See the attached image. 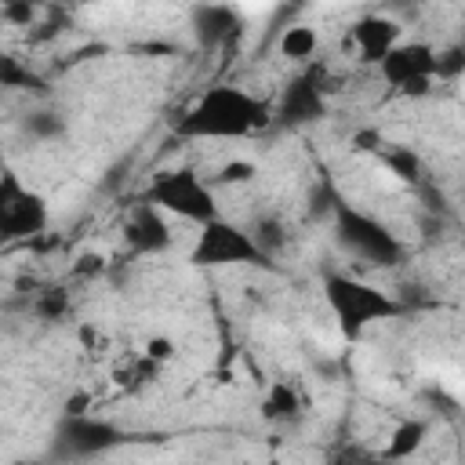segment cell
<instances>
[{
    "label": "cell",
    "instance_id": "52a82bcc",
    "mask_svg": "<svg viewBox=\"0 0 465 465\" xmlns=\"http://www.w3.org/2000/svg\"><path fill=\"white\" fill-rule=\"evenodd\" d=\"M378 76L400 94H425L436 76V47L425 40H400L378 62Z\"/></svg>",
    "mask_w": 465,
    "mask_h": 465
},
{
    "label": "cell",
    "instance_id": "9c48e42d",
    "mask_svg": "<svg viewBox=\"0 0 465 465\" xmlns=\"http://www.w3.org/2000/svg\"><path fill=\"white\" fill-rule=\"evenodd\" d=\"M272 116H276L280 124H287V127H305V124L323 120V116H327V91H323L320 73H316V69L298 73V76L283 87V94H280Z\"/></svg>",
    "mask_w": 465,
    "mask_h": 465
},
{
    "label": "cell",
    "instance_id": "7c38bea8",
    "mask_svg": "<svg viewBox=\"0 0 465 465\" xmlns=\"http://www.w3.org/2000/svg\"><path fill=\"white\" fill-rule=\"evenodd\" d=\"M403 40V25L389 15H363L349 25V44L360 54V62H378L389 47H396Z\"/></svg>",
    "mask_w": 465,
    "mask_h": 465
},
{
    "label": "cell",
    "instance_id": "5b68a950",
    "mask_svg": "<svg viewBox=\"0 0 465 465\" xmlns=\"http://www.w3.org/2000/svg\"><path fill=\"white\" fill-rule=\"evenodd\" d=\"M145 200L156 203L163 214L193 222V225L222 214L218 196H214V182H207L196 167H167V171L153 174V182L145 189Z\"/></svg>",
    "mask_w": 465,
    "mask_h": 465
},
{
    "label": "cell",
    "instance_id": "5bb4252c",
    "mask_svg": "<svg viewBox=\"0 0 465 465\" xmlns=\"http://www.w3.org/2000/svg\"><path fill=\"white\" fill-rule=\"evenodd\" d=\"M276 51H280V58L305 65V62H312V54L320 51V33H316L312 25H305V22L287 25V29L280 33V40H276Z\"/></svg>",
    "mask_w": 465,
    "mask_h": 465
},
{
    "label": "cell",
    "instance_id": "cb8c5ba5",
    "mask_svg": "<svg viewBox=\"0 0 465 465\" xmlns=\"http://www.w3.org/2000/svg\"><path fill=\"white\" fill-rule=\"evenodd\" d=\"M287 4H294V7H305V4H312V0H287Z\"/></svg>",
    "mask_w": 465,
    "mask_h": 465
},
{
    "label": "cell",
    "instance_id": "7a4b0ae2",
    "mask_svg": "<svg viewBox=\"0 0 465 465\" xmlns=\"http://www.w3.org/2000/svg\"><path fill=\"white\" fill-rule=\"evenodd\" d=\"M323 302L345 338H360L367 327L392 320L400 312V302L389 291H381L360 276L338 272V269L323 272Z\"/></svg>",
    "mask_w": 465,
    "mask_h": 465
},
{
    "label": "cell",
    "instance_id": "277c9868",
    "mask_svg": "<svg viewBox=\"0 0 465 465\" xmlns=\"http://www.w3.org/2000/svg\"><path fill=\"white\" fill-rule=\"evenodd\" d=\"M331 222H334V240L341 243V251L371 262V265H396L403 258V240L371 211L352 207L345 200L331 203Z\"/></svg>",
    "mask_w": 465,
    "mask_h": 465
},
{
    "label": "cell",
    "instance_id": "4fadbf2b",
    "mask_svg": "<svg viewBox=\"0 0 465 465\" xmlns=\"http://www.w3.org/2000/svg\"><path fill=\"white\" fill-rule=\"evenodd\" d=\"M302 403L305 400H302L298 385L287 378H276V381H269V389L262 396V418L265 421H294L302 414Z\"/></svg>",
    "mask_w": 465,
    "mask_h": 465
},
{
    "label": "cell",
    "instance_id": "ac0fdd59",
    "mask_svg": "<svg viewBox=\"0 0 465 465\" xmlns=\"http://www.w3.org/2000/svg\"><path fill=\"white\" fill-rule=\"evenodd\" d=\"M251 232H254V240H258V247H262V251H265L269 258H272V254H276V251H280V247L287 243V229H283V222H280V218H272V214H265V218H258Z\"/></svg>",
    "mask_w": 465,
    "mask_h": 465
},
{
    "label": "cell",
    "instance_id": "ba28073f",
    "mask_svg": "<svg viewBox=\"0 0 465 465\" xmlns=\"http://www.w3.org/2000/svg\"><path fill=\"white\" fill-rule=\"evenodd\" d=\"M120 440H124V432L113 421L91 418L87 411L65 414L54 429V450L62 458H98V454L113 450Z\"/></svg>",
    "mask_w": 465,
    "mask_h": 465
},
{
    "label": "cell",
    "instance_id": "603a6c76",
    "mask_svg": "<svg viewBox=\"0 0 465 465\" xmlns=\"http://www.w3.org/2000/svg\"><path fill=\"white\" fill-rule=\"evenodd\" d=\"M73 272H76V276L105 272V258H102V254H94V251H91V254H80V258H76V265H73Z\"/></svg>",
    "mask_w": 465,
    "mask_h": 465
},
{
    "label": "cell",
    "instance_id": "9a60e30c",
    "mask_svg": "<svg viewBox=\"0 0 465 465\" xmlns=\"http://www.w3.org/2000/svg\"><path fill=\"white\" fill-rule=\"evenodd\" d=\"M425 436H429V421H421V418H407V421H400V425L392 429V436H389L381 458H389V461H403V458L418 454V447L425 443Z\"/></svg>",
    "mask_w": 465,
    "mask_h": 465
},
{
    "label": "cell",
    "instance_id": "7402d4cb",
    "mask_svg": "<svg viewBox=\"0 0 465 465\" xmlns=\"http://www.w3.org/2000/svg\"><path fill=\"white\" fill-rule=\"evenodd\" d=\"M385 163H389V171H392L396 178H403V182H418L421 163H418L414 153H407V149H392V153L385 156Z\"/></svg>",
    "mask_w": 465,
    "mask_h": 465
},
{
    "label": "cell",
    "instance_id": "e0dca14e",
    "mask_svg": "<svg viewBox=\"0 0 465 465\" xmlns=\"http://www.w3.org/2000/svg\"><path fill=\"white\" fill-rule=\"evenodd\" d=\"M0 87L4 91H29V87H40V80L18 54L0 51Z\"/></svg>",
    "mask_w": 465,
    "mask_h": 465
},
{
    "label": "cell",
    "instance_id": "ffe728a7",
    "mask_svg": "<svg viewBox=\"0 0 465 465\" xmlns=\"http://www.w3.org/2000/svg\"><path fill=\"white\" fill-rule=\"evenodd\" d=\"M258 174V167H254V160H229V163H222L218 167V174H214V185H243V182H251Z\"/></svg>",
    "mask_w": 465,
    "mask_h": 465
},
{
    "label": "cell",
    "instance_id": "2e32d148",
    "mask_svg": "<svg viewBox=\"0 0 465 465\" xmlns=\"http://www.w3.org/2000/svg\"><path fill=\"white\" fill-rule=\"evenodd\" d=\"M22 131L33 138V142H54L65 134V120L58 109H33L25 120H22Z\"/></svg>",
    "mask_w": 465,
    "mask_h": 465
},
{
    "label": "cell",
    "instance_id": "8992f818",
    "mask_svg": "<svg viewBox=\"0 0 465 465\" xmlns=\"http://www.w3.org/2000/svg\"><path fill=\"white\" fill-rule=\"evenodd\" d=\"M51 225V207L18 171H0V243L36 240Z\"/></svg>",
    "mask_w": 465,
    "mask_h": 465
},
{
    "label": "cell",
    "instance_id": "30bf717a",
    "mask_svg": "<svg viewBox=\"0 0 465 465\" xmlns=\"http://www.w3.org/2000/svg\"><path fill=\"white\" fill-rule=\"evenodd\" d=\"M193 36L200 47H225L243 33V7L236 0H211L193 7Z\"/></svg>",
    "mask_w": 465,
    "mask_h": 465
},
{
    "label": "cell",
    "instance_id": "3957f363",
    "mask_svg": "<svg viewBox=\"0 0 465 465\" xmlns=\"http://www.w3.org/2000/svg\"><path fill=\"white\" fill-rule=\"evenodd\" d=\"M189 265L196 269H269L272 258L258 247L254 232L214 214L207 222L196 225V236H193V247H189Z\"/></svg>",
    "mask_w": 465,
    "mask_h": 465
},
{
    "label": "cell",
    "instance_id": "44dd1931",
    "mask_svg": "<svg viewBox=\"0 0 465 465\" xmlns=\"http://www.w3.org/2000/svg\"><path fill=\"white\" fill-rule=\"evenodd\" d=\"M142 356H145L149 363H156V367H167V363L178 356V345H174V338H167V334H149L145 345H142Z\"/></svg>",
    "mask_w": 465,
    "mask_h": 465
},
{
    "label": "cell",
    "instance_id": "8fae6325",
    "mask_svg": "<svg viewBox=\"0 0 465 465\" xmlns=\"http://www.w3.org/2000/svg\"><path fill=\"white\" fill-rule=\"evenodd\" d=\"M124 243L134 251V254H163L171 243H174V232H171V214H163L156 203L142 200L127 222H124Z\"/></svg>",
    "mask_w": 465,
    "mask_h": 465
},
{
    "label": "cell",
    "instance_id": "d6986e66",
    "mask_svg": "<svg viewBox=\"0 0 465 465\" xmlns=\"http://www.w3.org/2000/svg\"><path fill=\"white\" fill-rule=\"evenodd\" d=\"M36 316H44V320H62L65 312H69V294L62 291V287H47V291H40L36 294Z\"/></svg>",
    "mask_w": 465,
    "mask_h": 465
},
{
    "label": "cell",
    "instance_id": "6da1fadb",
    "mask_svg": "<svg viewBox=\"0 0 465 465\" xmlns=\"http://www.w3.org/2000/svg\"><path fill=\"white\" fill-rule=\"evenodd\" d=\"M269 124H272V109L265 98H258L240 84H211L178 116L174 134L196 142H236L265 131Z\"/></svg>",
    "mask_w": 465,
    "mask_h": 465
}]
</instances>
